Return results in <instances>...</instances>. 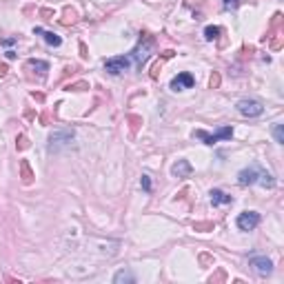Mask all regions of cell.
Masks as SVG:
<instances>
[{"label":"cell","mask_w":284,"mask_h":284,"mask_svg":"<svg viewBox=\"0 0 284 284\" xmlns=\"http://www.w3.org/2000/svg\"><path fill=\"white\" fill-rule=\"evenodd\" d=\"M33 33H38V36H42V38H45V42H47V45H52V47H60V42H62V38L58 36V33L45 31V29H40V27H36V29H33Z\"/></svg>","instance_id":"12"},{"label":"cell","mask_w":284,"mask_h":284,"mask_svg":"<svg viewBox=\"0 0 284 284\" xmlns=\"http://www.w3.org/2000/svg\"><path fill=\"white\" fill-rule=\"evenodd\" d=\"M29 67L36 69L38 74H47L49 71V62H42V60H29Z\"/></svg>","instance_id":"14"},{"label":"cell","mask_w":284,"mask_h":284,"mask_svg":"<svg viewBox=\"0 0 284 284\" xmlns=\"http://www.w3.org/2000/svg\"><path fill=\"white\" fill-rule=\"evenodd\" d=\"M113 282H116V284H122V282L133 284L135 278H133V273H129V271H118V273L113 275Z\"/></svg>","instance_id":"13"},{"label":"cell","mask_w":284,"mask_h":284,"mask_svg":"<svg viewBox=\"0 0 284 284\" xmlns=\"http://www.w3.org/2000/svg\"><path fill=\"white\" fill-rule=\"evenodd\" d=\"M193 76L191 74H178L176 78L171 80V89L173 91H184V89H191L193 87Z\"/></svg>","instance_id":"9"},{"label":"cell","mask_w":284,"mask_h":284,"mask_svg":"<svg viewBox=\"0 0 284 284\" xmlns=\"http://www.w3.org/2000/svg\"><path fill=\"white\" fill-rule=\"evenodd\" d=\"M273 135H275V142H278V145H282V142H284V133H282V125H275V129H273Z\"/></svg>","instance_id":"16"},{"label":"cell","mask_w":284,"mask_h":284,"mask_svg":"<svg viewBox=\"0 0 284 284\" xmlns=\"http://www.w3.org/2000/svg\"><path fill=\"white\" fill-rule=\"evenodd\" d=\"M71 140H74L71 131H53L49 135V151H60L62 147H69Z\"/></svg>","instance_id":"5"},{"label":"cell","mask_w":284,"mask_h":284,"mask_svg":"<svg viewBox=\"0 0 284 284\" xmlns=\"http://www.w3.org/2000/svg\"><path fill=\"white\" fill-rule=\"evenodd\" d=\"M249 264L256 269L258 275H271V271H273V262H271L266 256H251Z\"/></svg>","instance_id":"8"},{"label":"cell","mask_w":284,"mask_h":284,"mask_svg":"<svg viewBox=\"0 0 284 284\" xmlns=\"http://www.w3.org/2000/svg\"><path fill=\"white\" fill-rule=\"evenodd\" d=\"M129 56H131V62H133V65L138 67V69H142V65H145V62L149 60V56H151V42L145 40V45L140 42V45L135 47V49L129 53Z\"/></svg>","instance_id":"6"},{"label":"cell","mask_w":284,"mask_h":284,"mask_svg":"<svg viewBox=\"0 0 284 284\" xmlns=\"http://www.w3.org/2000/svg\"><path fill=\"white\" fill-rule=\"evenodd\" d=\"M238 182L242 186H251V184H260V186H266V189H271V186H275V178L271 176L266 169H262L260 164H251V167L242 169V171L238 173Z\"/></svg>","instance_id":"1"},{"label":"cell","mask_w":284,"mask_h":284,"mask_svg":"<svg viewBox=\"0 0 284 284\" xmlns=\"http://www.w3.org/2000/svg\"><path fill=\"white\" fill-rule=\"evenodd\" d=\"M238 111L242 113L244 118H258L264 113V107H262L260 100H253V98H242L238 103Z\"/></svg>","instance_id":"2"},{"label":"cell","mask_w":284,"mask_h":284,"mask_svg":"<svg viewBox=\"0 0 284 284\" xmlns=\"http://www.w3.org/2000/svg\"><path fill=\"white\" fill-rule=\"evenodd\" d=\"M231 135H233V129H231V127H222V129H220L218 133L196 131V133H193V138L205 140V145H215V142H220V140H231Z\"/></svg>","instance_id":"4"},{"label":"cell","mask_w":284,"mask_h":284,"mask_svg":"<svg viewBox=\"0 0 284 284\" xmlns=\"http://www.w3.org/2000/svg\"><path fill=\"white\" fill-rule=\"evenodd\" d=\"M222 2H224V9H235L240 0H222Z\"/></svg>","instance_id":"17"},{"label":"cell","mask_w":284,"mask_h":284,"mask_svg":"<svg viewBox=\"0 0 284 284\" xmlns=\"http://www.w3.org/2000/svg\"><path fill=\"white\" fill-rule=\"evenodd\" d=\"M131 65H133V62H131L129 53H127V56H116V58H109V60H104V69H107L111 76H120L122 71H127Z\"/></svg>","instance_id":"3"},{"label":"cell","mask_w":284,"mask_h":284,"mask_svg":"<svg viewBox=\"0 0 284 284\" xmlns=\"http://www.w3.org/2000/svg\"><path fill=\"white\" fill-rule=\"evenodd\" d=\"M235 224H238L240 231H253V229L260 224V213H256V211H244V213L238 215Z\"/></svg>","instance_id":"7"},{"label":"cell","mask_w":284,"mask_h":284,"mask_svg":"<svg viewBox=\"0 0 284 284\" xmlns=\"http://www.w3.org/2000/svg\"><path fill=\"white\" fill-rule=\"evenodd\" d=\"M5 74H7V67H0V78H2Z\"/></svg>","instance_id":"19"},{"label":"cell","mask_w":284,"mask_h":284,"mask_svg":"<svg viewBox=\"0 0 284 284\" xmlns=\"http://www.w3.org/2000/svg\"><path fill=\"white\" fill-rule=\"evenodd\" d=\"M142 189H145V191H151V180H149V176H142Z\"/></svg>","instance_id":"18"},{"label":"cell","mask_w":284,"mask_h":284,"mask_svg":"<svg viewBox=\"0 0 284 284\" xmlns=\"http://www.w3.org/2000/svg\"><path fill=\"white\" fill-rule=\"evenodd\" d=\"M209 200H211V205H213V207H220V205H231L233 198L229 196V193L220 191V189H213V191L209 193Z\"/></svg>","instance_id":"10"},{"label":"cell","mask_w":284,"mask_h":284,"mask_svg":"<svg viewBox=\"0 0 284 284\" xmlns=\"http://www.w3.org/2000/svg\"><path fill=\"white\" fill-rule=\"evenodd\" d=\"M220 36V27H207L205 29V40H215V38Z\"/></svg>","instance_id":"15"},{"label":"cell","mask_w":284,"mask_h":284,"mask_svg":"<svg viewBox=\"0 0 284 284\" xmlns=\"http://www.w3.org/2000/svg\"><path fill=\"white\" fill-rule=\"evenodd\" d=\"M173 176L176 178H189L191 176V171H193V167L189 162H186V160H178V164H173Z\"/></svg>","instance_id":"11"}]
</instances>
